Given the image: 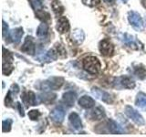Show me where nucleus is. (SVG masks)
<instances>
[{
    "instance_id": "obj_5",
    "label": "nucleus",
    "mask_w": 146,
    "mask_h": 137,
    "mask_svg": "<svg viewBox=\"0 0 146 137\" xmlns=\"http://www.w3.org/2000/svg\"><path fill=\"white\" fill-rule=\"evenodd\" d=\"M120 39L123 43H125L129 47L134 49H140L143 48L141 45L138 40H137L133 36L129 35V34H121L120 36Z\"/></svg>"
},
{
    "instance_id": "obj_22",
    "label": "nucleus",
    "mask_w": 146,
    "mask_h": 137,
    "mask_svg": "<svg viewBox=\"0 0 146 137\" xmlns=\"http://www.w3.org/2000/svg\"><path fill=\"white\" fill-rule=\"evenodd\" d=\"M58 57V53L56 51V49H52L48 50V51L46 53L45 56H43V61H53L55 59H57Z\"/></svg>"
},
{
    "instance_id": "obj_16",
    "label": "nucleus",
    "mask_w": 146,
    "mask_h": 137,
    "mask_svg": "<svg viewBox=\"0 0 146 137\" xmlns=\"http://www.w3.org/2000/svg\"><path fill=\"white\" fill-rule=\"evenodd\" d=\"M70 124L73 126V128H75L76 130H80L82 128V122L80 120V117L79 116V114L76 112H72L70 114L68 117Z\"/></svg>"
},
{
    "instance_id": "obj_10",
    "label": "nucleus",
    "mask_w": 146,
    "mask_h": 137,
    "mask_svg": "<svg viewBox=\"0 0 146 137\" xmlns=\"http://www.w3.org/2000/svg\"><path fill=\"white\" fill-rule=\"evenodd\" d=\"M21 100L26 106L36 104V97L33 91H24L21 94Z\"/></svg>"
},
{
    "instance_id": "obj_30",
    "label": "nucleus",
    "mask_w": 146,
    "mask_h": 137,
    "mask_svg": "<svg viewBox=\"0 0 146 137\" xmlns=\"http://www.w3.org/2000/svg\"><path fill=\"white\" fill-rule=\"evenodd\" d=\"M36 17H38L39 19L44 20V22L46 20L49 19V14L47 13V12H45V11H43V10H40V11L36 12Z\"/></svg>"
},
{
    "instance_id": "obj_29",
    "label": "nucleus",
    "mask_w": 146,
    "mask_h": 137,
    "mask_svg": "<svg viewBox=\"0 0 146 137\" xmlns=\"http://www.w3.org/2000/svg\"><path fill=\"white\" fill-rule=\"evenodd\" d=\"M40 116V112L38 110H31L29 112V117L31 119L32 121H36Z\"/></svg>"
},
{
    "instance_id": "obj_21",
    "label": "nucleus",
    "mask_w": 146,
    "mask_h": 137,
    "mask_svg": "<svg viewBox=\"0 0 146 137\" xmlns=\"http://www.w3.org/2000/svg\"><path fill=\"white\" fill-rule=\"evenodd\" d=\"M48 33V26L47 23H41V24L38 26V29H36V35L39 38H45L47 37Z\"/></svg>"
},
{
    "instance_id": "obj_34",
    "label": "nucleus",
    "mask_w": 146,
    "mask_h": 137,
    "mask_svg": "<svg viewBox=\"0 0 146 137\" xmlns=\"http://www.w3.org/2000/svg\"><path fill=\"white\" fill-rule=\"evenodd\" d=\"M108 4H113L114 2H115V0H105Z\"/></svg>"
},
{
    "instance_id": "obj_2",
    "label": "nucleus",
    "mask_w": 146,
    "mask_h": 137,
    "mask_svg": "<svg viewBox=\"0 0 146 137\" xmlns=\"http://www.w3.org/2000/svg\"><path fill=\"white\" fill-rule=\"evenodd\" d=\"M13 56L12 54L3 48V68L2 72L5 75H9L14 70L13 66Z\"/></svg>"
},
{
    "instance_id": "obj_24",
    "label": "nucleus",
    "mask_w": 146,
    "mask_h": 137,
    "mask_svg": "<svg viewBox=\"0 0 146 137\" xmlns=\"http://www.w3.org/2000/svg\"><path fill=\"white\" fill-rule=\"evenodd\" d=\"M84 37H85L84 33H83V31H82L81 29H75L74 31H73V33H72V39L79 44L83 41Z\"/></svg>"
},
{
    "instance_id": "obj_9",
    "label": "nucleus",
    "mask_w": 146,
    "mask_h": 137,
    "mask_svg": "<svg viewBox=\"0 0 146 137\" xmlns=\"http://www.w3.org/2000/svg\"><path fill=\"white\" fill-rule=\"evenodd\" d=\"M63 83H64V80L61 77H51L48 80L45 81V84L47 85L48 88L51 90L59 89Z\"/></svg>"
},
{
    "instance_id": "obj_27",
    "label": "nucleus",
    "mask_w": 146,
    "mask_h": 137,
    "mask_svg": "<svg viewBox=\"0 0 146 137\" xmlns=\"http://www.w3.org/2000/svg\"><path fill=\"white\" fill-rule=\"evenodd\" d=\"M134 73L141 80H143L146 78V70L143 67H136L134 70Z\"/></svg>"
},
{
    "instance_id": "obj_17",
    "label": "nucleus",
    "mask_w": 146,
    "mask_h": 137,
    "mask_svg": "<svg viewBox=\"0 0 146 137\" xmlns=\"http://www.w3.org/2000/svg\"><path fill=\"white\" fill-rule=\"evenodd\" d=\"M63 102L65 103L68 107H71L74 105L75 100H76V94L73 91H68V92L63 94Z\"/></svg>"
},
{
    "instance_id": "obj_18",
    "label": "nucleus",
    "mask_w": 146,
    "mask_h": 137,
    "mask_svg": "<svg viewBox=\"0 0 146 137\" xmlns=\"http://www.w3.org/2000/svg\"><path fill=\"white\" fill-rule=\"evenodd\" d=\"M135 104L137 107L146 111V94L143 92H139L136 96Z\"/></svg>"
},
{
    "instance_id": "obj_1",
    "label": "nucleus",
    "mask_w": 146,
    "mask_h": 137,
    "mask_svg": "<svg viewBox=\"0 0 146 137\" xmlns=\"http://www.w3.org/2000/svg\"><path fill=\"white\" fill-rule=\"evenodd\" d=\"M82 65H83L84 70L90 74H97L100 70V62L98 58L94 56H89L85 58L82 62Z\"/></svg>"
},
{
    "instance_id": "obj_33",
    "label": "nucleus",
    "mask_w": 146,
    "mask_h": 137,
    "mask_svg": "<svg viewBox=\"0 0 146 137\" xmlns=\"http://www.w3.org/2000/svg\"><path fill=\"white\" fill-rule=\"evenodd\" d=\"M18 105V110H19V113L21 116H24V112H23V108H21V104L20 103H17Z\"/></svg>"
},
{
    "instance_id": "obj_13",
    "label": "nucleus",
    "mask_w": 146,
    "mask_h": 137,
    "mask_svg": "<svg viewBox=\"0 0 146 137\" xmlns=\"http://www.w3.org/2000/svg\"><path fill=\"white\" fill-rule=\"evenodd\" d=\"M70 22H68V18L65 17H60L58 18V23H57V29L59 33L64 34L70 30Z\"/></svg>"
},
{
    "instance_id": "obj_15",
    "label": "nucleus",
    "mask_w": 146,
    "mask_h": 137,
    "mask_svg": "<svg viewBox=\"0 0 146 137\" xmlns=\"http://www.w3.org/2000/svg\"><path fill=\"white\" fill-rule=\"evenodd\" d=\"M79 104L84 109H90L95 105V100L88 95H84L79 100Z\"/></svg>"
},
{
    "instance_id": "obj_6",
    "label": "nucleus",
    "mask_w": 146,
    "mask_h": 137,
    "mask_svg": "<svg viewBox=\"0 0 146 137\" xmlns=\"http://www.w3.org/2000/svg\"><path fill=\"white\" fill-rule=\"evenodd\" d=\"M99 49H100V52L102 53V55L109 57V56H111L114 51V46L110 40L103 39L100 42Z\"/></svg>"
},
{
    "instance_id": "obj_8",
    "label": "nucleus",
    "mask_w": 146,
    "mask_h": 137,
    "mask_svg": "<svg viewBox=\"0 0 146 137\" xmlns=\"http://www.w3.org/2000/svg\"><path fill=\"white\" fill-rule=\"evenodd\" d=\"M21 51H23L27 55H34L35 54L36 46H35V43L31 37H27L26 38V39L24 41V44L22 45Z\"/></svg>"
},
{
    "instance_id": "obj_25",
    "label": "nucleus",
    "mask_w": 146,
    "mask_h": 137,
    "mask_svg": "<svg viewBox=\"0 0 146 137\" xmlns=\"http://www.w3.org/2000/svg\"><path fill=\"white\" fill-rule=\"evenodd\" d=\"M55 99H56V94H53V93H44L39 96L40 102H45V103L52 102Z\"/></svg>"
},
{
    "instance_id": "obj_26",
    "label": "nucleus",
    "mask_w": 146,
    "mask_h": 137,
    "mask_svg": "<svg viewBox=\"0 0 146 137\" xmlns=\"http://www.w3.org/2000/svg\"><path fill=\"white\" fill-rule=\"evenodd\" d=\"M31 7H33L35 10L38 12L43 9V2L42 0H29Z\"/></svg>"
},
{
    "instance_id": "obj_35",
    "label": "nucleus",
    "mask_w": 146,
    "mask_h": 137,
    "mask_svg": "<svg viewBox=\"0 0 146 137\" xmlns=\"http://www.w3.org/2000/svg\"><path fill=\"white\" fill-rule=\"evenodd\" d=\"M121 1H122L123 3H127V1H128V0H121Z\"/></svg>"
},
{
    "instance_id": "obj_11",
    "label": "nucleus",
    "mask_w": 146,
    "mask_h": 137,
    "mask_svg": "<svg viewBox=\"0 0 146 137\" xmlns=\"http://www.w3.org/2000/svg\"><path fill=\"white\" fill-rule=\"evenodd\" d=\"M23 34H24V32H23L22 27H17V29H14L11 31H9V33H8L9 39H10L11 42L15 44H18L22 39Z\"/></svg>"
},
{
    "instance_id": "obj_7",
    "label": "nucleus",
    "mask_w": 146,
    "mask_h": 137,
    "mask_svg": "<svg viewBox=\"0 0 146 137\" xmlns=\"http://www.w3.org/2000/svg\"><path fill=\"white\" fill-rule=\"evenodd\" d=\"M91 92H92V94L95 96L96 98H98L99 100H102V102H106V103H112V102H113L111 94L106 92V91L102 90L99 89V88H92Z\"/></svg>"
},
{
    "instance_id": "obj_31",
    "label": "nucleus",
    "mask_w": 146,
    "mask_h": 137,
    "mask_svg": "<svg viewBox=\"0 0 146 137\" xmlns=\"http://www.w3.org/2000/svg\"><path fill=\"white\" fill-rule=\"evenodd\" d=\"M100 0H82V3L90 7H93L100 3Z\"/></svg>"
},
{
    "instance_id": "obj_19",
    "label": "nucleus",
    "mask_w": 146,
    "mask_h": 137,
    "mask_svg": "<svg viewBox=\"0 0 146 137\" xmlns=\"http://www.w3.org/2000/svg\"><path fill=\"white\" fill-rule=\"evenodd\" d=\"M120 84L121 87L125 89H133L135 87V82L133 80H131L129 77H121L119 79Z\"/></svg>"
},
{
    "instance_id": "obj_23",
    "label": "nucleus",
    "mask_w": 146,
    "mask_h": 137,
    "mask_svg": "<svg viewBox=\"0 0 146 137\" xmlns=\"http://www.w3.org/2000/svg\"><path fill=\"white\" fill-rule=\"evenodd\" d=\"M52 9L55 12V14L58 16H60L61 14L64 12V7L58 0H54V1L52 2Z\"/></svg>"
},
{
    "instance_id": "obj_28",
    "label": "nucleus",
    "mask_w": 146,
    "mask_h": 137,
    "mask_svg": "<svg viewBox=\"0 0 146 137\" xmlns=\"http://www.w3.org/2000/svg\"><path fill=\"white\" fill-rule=\"evenodd\" d=\"M11 125H12V120H10V119L3 121L2 122V131L4 132H9L11 130Z\"/></svg>"
},
{
    "instance_id": "obj_4",
    "label": "nucleus",
    "mask_w": 146,
    "mask_h": 137,
    "mask_svg": "<svg viewBox=\"0 0 146 137\" xmlns=\"http://www.w3.org/2000/svg\"><path fill=\"white\" fill-rule=\"evenodd\" d=\"M125 114L130 119H131L136 124H138V125H143L144 124L143 117L131 106H126L125 107Z\"/></svg>"
},
{
    "instance_id": "obj_3",
    "label": "nucleus",
    "mask_w": 146,
    "mask_h": 137,
    "mask_svg": "<svg viewBox=\"0 0 146 137\" xmlns=\"http://www.w3.org/2000/svg\"><path fill=\"white\" fill-rule=\"evenodd\" d=\"M128 20H129L130 24L132 26V27L137 31H141L144 29L143 20L139 13L135 11H130L128 13Z\"/></svg>"
},
{
    "instance_id": "obj_14",
    "label": "nucleus",
    "mask_w": 146,
    "mask_h": 137,
    "mask_svg": "<svg viewBox=\"0 0 146 137\" xmlns=\"http://www.w3.org/2000/svg\"><path fill=\"white\" fill-rule=\"evenodd\" d=\"M107 125H108L109 131L113 134H121L124 132V130L122 129V127L120 126V124H118V123L113 120H109L107 122Z\"/></svg>"
},
{
    "instance_id": "obj_20",
    "label": "nucleus",
    "mask_w": 146,
    "mask_h": 137,
    "mask_svg": "<svg viewBox=\"0 0 146 137\" xmlns=\"http://www.w3.org/2000/svg\"><path fill=\"white\" fill-rule=\"evenodd\" d=\"M90 118L92 119V120H102L105 117V112H104V110L102 108V107H97L95 108L92 112H90Z\"/></svg>"
},
{
    "instance_id": "obj_32",
    "label": "nucleus",
    "mask_w": 146,
    "mask_h": 137,
    "mask_svg": "<svg viewBox=\"0 0 146 137\" xmlns=\"http://www.w3.org/2000/svg\"><path fill=\"white\" fill-rule=\"evenodd\" d=\"M2 26H3V37L5 38V37H6V34L9 33V32H8V26L5 21H3V25Z\"/></svg>"
},
{
    "instance_id": "obj_12",
    "label": "nucleus",
    "mask_w": 146,
    "mask_h": 137,
    "mask_svg": "<svg viewBox=\"0 0 146 137\" xmlns=\"http://www.w3.org/2000/svg\"><path fill=\"white\" fill-rule=\"evenodd\" d=\"M50 118L52 119L53 122L60 123L65 118V112L61 107H57L50 112Z\"/></svg>"
}]
</instances>
